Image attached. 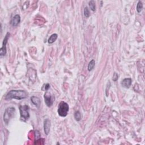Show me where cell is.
<instances>
[{"mask_svg":"<svg viewBox=\"0 0 145 145\" xmlns=\"http://www.w3.org/2000/svg\"><path fill=\"white\" fill-rule=\"evenodd\" d=\"M50 127H51V122L48 119H46L44 123V130L46 135H48L50 132Z\"/></svg>","mask_w":145,"mask_h":145,"instance_id":"9","label":"cell"},{"mask_svg":"<svg viewBox=\"0 0 145 145\" xmlns=\"http://www.w3.org/2000/svg\"><path fill=\"white\" fill-rule=\"evenodd\" d=\"M31 100L35 106H36L37 107H39L40 105V100L39 97L36 96H32L31 97Z\"/></svg>","mask_w":145,"mask_h":145,"instance_id":"10","label":"cell"},{"mask_svg":"<svg viewBox=\"0 0 145 145\" xmlns=\"http://www.w3.org/2000/svg\"><path fill=\"white\" fill-rule=\"evenodd\" d=\"M118 79V75L116 73H114L113 75L112 79L113 81H117V80Z\"/></svg>","mask_w":145,"mask_h":145,"instance_id":"17","label":"cell"},{"mask_svg":"<svg viewBox=\"0 0 145 145\" xmlns=\"http://www.w3.org/2000/svg\"><path fill=\"white\" fill-rule=\"evenodd\" d=\"M132 80L131 78H125L124 79L122 80L121 84L123 87L126 88V89H129L132 85Z\"/></svg>","mask_w":145,"mask_h":145,"instance_id":"7","label":"cell"},{"mask_svg":"<svg viewBox=\"0 0 145 145\" xmlns=\"http://www.w3.org/2000/svg\"><path fill=\"white\" fill-rule=\"evenodd\" d=\"M142 9H143V4H142L141 1H139L138 2L137 5V11L138 13H141Z\"/></svg>","mask_w":145,"mask_h":145,"instance_id":"14","label":"cell"},{"mask_svg":"<svg viewBox=\"0 0 145 145\" xmlns=\"http://www.w3.org/2000/svg\"><path fill=\"white\" fill-rule=\"evenodd\" d=\"M30 108L27 105L20 106L19 107L20 117L22 120L26 121L30 117V113H29Z\"/></svg>","mask_w":145,"mask_h":145,"instance_id":"4","label":"cell"},{"mask_svg":"<svg viewBox=\"0 0 145 145\" xmlns=\"http://www.w3.org/2000/svg\"><path fill=\"white\" fill-rule=\"evenodd\" d=\"M84 15L86 18H89L90 15L89 9L87 7H86L84 9Z\"/></svg>","mask_w":145,"mask_h":145,"instance_id":"16","label":"cell"},{"mask_svg":"<svg viewBox=\"0 0 145 145\" xmlns=\"http://www.w3.org/2000/svg\"><path fill=\"white\" fill-rule=\"evenodd\" d=\"M15 111V109L13 107L8 108L6 109L5 111L4 115V120L6 124H8L9 121H10L11 118L14 116Z\"/></svg>","mask_w":145,"mask_h":145,"instance_id":"3","label":"cell"},{"mask_svg":"<svg viewBox=\"0 0 145 145\" xmlns=\"http://www.w3.org/2000/svg\"><path fill=\"white\" fill-rule=\"evenodd\" d=\"M69 111V107L65 101H61L58 105V113L61 117H66Z\"/></svg>","mask_w":145,"mask_h":145,"instance_id":"2","label":"cell"},{"mask_svg":"<svg viewBox=\"0 0 145 145\" xmlns=\"http://www.w3.org/2000/svg\"><path fill=\"white\" fill-rule=\"evenodd\" d=\"M49 88H50V85L48 84H47L45 85V90H46V91H47Z\"/></svg>","mask_w":145,"mask_h":145,"instance_id":"18","label":"cell"},{"mask_svg":"<svg viewBox=\"0 0 145 145\" xmlns=\"http://www.w3.org/2000/svg\"><path fill=\"white\" fill-rule=\"evenodd\" d=\"M20 22V15H15L13 18L12 20L11 21V25H12L14 27H15V26H17Z\"/></svg>","mask_w":145,"mask_h":145,"instance_id":"8","label":"cell"},{"mask_svg":"<svg viewBox=\"0 0 145 145\" xmlns=\"http://www.w3.org/2000/svg\"><path fill=\"white\" fill-rule=\"evenodd\" d=\"M89 6L90 9H91V10L92 11H95L96 10V4H95V2L93 0H92V1H90L89 3Z\"/></svg>","mask_w":145,"mask_h":145,"instance_id":"13","label":"cell"},{"mask_svg":"<svg viewBox=\"0 0 145 145\" xmlns=\"http://www.w3.org/2000/svg\"><path fill=\"white\" fill-rule=\"evenodd\" d=\"M57 37H58V35L57 34H52L50 37L48 39V43L49 44H52L53 43L56 41L57 39Z\"/></svg>","mask_w":145,"mask_h":145,"instance_id":"11","label":"cell"},{"mask_svg":"<svg viewBox=\"0 0 145 145\" xmlns=\"http://www.w3.org/2000/svg\"><path fill=\"white\" fill-rule=\"evenodd\" d=\"M44 100L46 105L50 107L53 105L54 100V97L49 92H46L44 94Z\"/></svg>","mask_w":145,"mask_h":145,"instance_id":"5","label":"cell"},{"mask_svg":"<svg viewBox=\"0 0 145 145\" xmlns=\"http://www.w3.org/2000/svg\"><path fill=\"white\" fill-rule=\"evenodd\" d=\"M95 65V61L94 60H92L90 62L89 65H88V70H89V72H91L92 70H93Z\"/></svg>","mask_w":145,"mask_h":145,"instance_id":"12","label":"cell"},{"mask_svg":"<svg viewBox=\"0 0 145 145\" xmlns=\"http://www.w3.org/2000/svg\"><path fill=\"white\" fill-rule=\"evenodd\" d=\"M27 96V92L24 91V90H11L7 94L5 99L8 100L12 99L22 100L26 98Z\"/></svg>","mask_w":145,"mask_h":145,"instance_id":"1","label":"cell"},{"mask_svg":"<svg viewBox=\"0 0 145 145\" xmlns=\"http://www.w3.org/2000/svg\"><path fill=\"white\" fill-rule=\"evenodd\" d=\"M75 119L77 121H79L81 120V114L79 111H76L74 113Z\"/></svg>","mask_w":145,"mask_h":145,"instance_id":"15","label":"cell"},{"mask_svg":"<svg viewBox=\"0 0 145 145\" xmlns=\"http://www.w3.org/2000/svg\"><path fill=\"white\" fill-rule=\"evenodd\" d=\"M9 36H10V34L9 32L7 33L4 39L3 43H2V47L0 49V56H1V57L5 55L6 53V44L7 43H8Z\"/></svg>","mask_w":145,"mask_h":145,"instance_id":"6","label":"cell"}]
</instances>
